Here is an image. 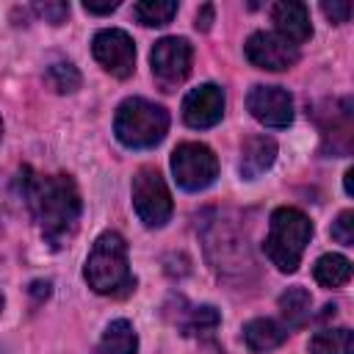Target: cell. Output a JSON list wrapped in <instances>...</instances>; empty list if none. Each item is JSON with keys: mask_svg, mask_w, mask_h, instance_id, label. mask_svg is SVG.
I'll use <instances>...</instances> for the list:
<instances>
[{"mask_svg": "<svg viewBox=\"0 0 354 354\" xmlns=\"http://www.w3.org/2000/svg\"><path fill=\"white\" fill-rule=\"evenodd\" d=\"M22 194L44 241L53 249L64 246L75 235L83 210L75 180L69 174H33L30 169H22Z\"/></svg>", "mask_w": 354, "mask_h": 354, "instance_id": "obj_1", "label": "cell"}, {"mask_svg": "<svg viewBox=\"0 0 354 354\" xmlns=\"http://www.w3.org/2000/svg\"><path fill=\"white\" fill-rule=\"evenodd\" d=\"M313 238V221L299 207H277L268 218V235H266V257L271 266H277L282 274H293L301 263V254Z\"/></svg>", "mask_w": 354, "mask_h": 354, "instance_id": "obj_2", "label": "cell"}, {"mask_svg": "<svg viewBox=\"0 0 354 354\" xmlns=\"http://www.w3.org/2000/svg\"><path fill=\"white\" fill-rule=\"evenodd\" d=\"M83 277L88 282V288L100 296H111L119 293L122 288H130V263H127V243L119 232L108 230L102 232L83 266Z\"/></svg>", "mask_w": 354, "mask_h": 354, "instance_id": "obj_3", "label": "cell"}, {"mask_svg": "<svg viewBox=\"0 0 354 354\" xmlns=\"http://www.w3.org/2000/svg\"><path fill=\"white\" fill-rule=\"evenodd\" d=\"M169 130V113L163 105L144 97H127L113 116V133L127 149H149L163 141Z\"/></svg>", "mask_w": 354, "mask_h": 354, "instance_id": "obj_4", "label": "cell"}, {"mask_svg": "<svg viewBox=\"0 0 354 354\" xmlns=\"http://www.w3.org/2000/svg\"><path fill=\"white\" fill-rule=\"evenodd\" d=\"M133 207L147 227H163L171 218V194L155 166H141L133 177Z\"/></svg>", "mask_w": 354, "mask_h": 354, "instance_id": "obj_5", "label": "cell"}, {"mask_svg": "<svg viewBox=\"0 0 354 354\" xmlns=\"http://www.w3.org/2000/svg\"><path fill=\"white\" fill-rule=\"evenodd\" d=\"M171 174L183 191H205L218 177V158L199 141H185L171 152Z\"/></svg>", "mask_w": 354, "mask_h": 354, "instance_id": "obj_6", "label": "cell"}, {"mask_svg": "<svg viewBox=\"0 0 354 354\" xmlns=\"http://www.w3.org/2000/svg\"><path fill=\"white\" fill-rule=\"evenodd\" d=\"M191 61H194V50L183 36H163L160 41H155L149 53L152 75L163 88H174L177 83H183L191 72Z\"/></svg>", "mask_w": 354, "mask_h": 354, "instance_id": "obj_7", "label": "cell"}, {"mask_svg": "<svg viewBox=\"0 0 354 354\" xmlns=\"http://www.w3.org/2000/svg\"><path fill=\"white\" fill-rule=\"evenodd\" d=\"M91 55L97 58V64L105 72H111L113 77H122V80L130 77L136 69V44L119 28L97 30L91 39Z\"/></svg>", "mask_w": 354, "mask_h": 354, "instance_id": "obj_8", "label": "cell"}, {"mask_svg": "<svg viewBox=\"0 0 354 354\" xmlns=\"http://www.w3.org/2000/svg\"><path fill=\"white\" fill-rule=\"evenodd\" d=\"M243 53L252 66L268 69V72L290 69L299 61V47L274 30H254L243 44Z\"/></svg>", "mask_w": 354, "mask_h": 354, "instance_id": "obj_9", "label": "cell"}, {"mask_svg": "<svg viewBox=\"0 0 354 354\" xmlns=\"http://www.w3.org/2000/svg\"><path fill=\"white\" fill-rule=\"evenodd\" d=\"M224 105H227V97H224V88L216 86V83H202L196 88H191L183 100V122L194 130H205V127H213L221 122L224 116Z\"/></svg>", "mask_w": 354, "mask_h": 354, "instance_id": "obj_10", "label": "cell"}, {"mask_svg": "<svg viewBox=\"0 0 354 354\" xmlns=\"http://www.w3.org/2000/svg\"><path fill=\"white\" fill-rule=\"evenodd\" d=\"M246 108L266 127H288L293 122V97L282 86H254Z\"/></svg>", "mask_w": 354, "mask_h": 354, "instance_id": "obj_11", "label": "cell"}, {"mask_svg": "<svg viewBox=\"0 0 354 354\" xmlns=\"http://www.w3.org/2000/svg\"><path fill=\"white\" fill-rule=\"evenodd\" d=\"M271 19H274V33H279L282 39H288L290 44H304L313 36V25H310V11L304 3L296 0H282L271 6Z\"/></svg>", "mask_w": 354, "mask_h": 354, "instance_id": "obj_12", "label": "cell"}, {"mask_svg": "<svg viewBox=\"0 0 354 354\" xmlns=\"http://www.w3.org/2000/svg\"><path fill=\"white\" fill-rule=\"evenodd\" d=\"M277 160V141L268 136H249L241 147V177L243 180H254L263 171H268Z\"/></svg>", "mask_w": 354, "mask_h": 354, "instance_id": "obj_13", "label": "cell"}, {"mask_svg": "<svg viewBox=\"0 0 354 354\" xmlns=\"http://www.w3.org/2000/svg\"><path fill=\"white\" fill-rule=\"evenodd\" d=\"M288 340V329L274 318H252L243 326V343L252 354H266Z\"/></svg>", "mask_w": 354, "mask_h": 354, "instance_id": "obj_14", "label": "cell"}, {"mask_svg": "<svg viewBox=\"0 0 354 354\" xmlns=\"http://www.w3.org/2000/svg\"><path fill=\"white\" fill-rule=\"evenodd\" d=\"M102 354H138V335L127 318H116L105 326L100 340Z\"/></svg>", "mask_w": 354, "mask_h": 354, "instance_id": "obj_15", "label": "cell"}, {"mask_svg": "<svg viewBox=\"0 0 354 354\" xmlns=\"http://www.w3.org/2000/svg\"><path fill=\"white\" fill-rule=\"evenodd\" d=\"M313 277L324 288H340L351 279V260L343 254H321L313 266Z\"/></svg>", "mask_w": 354, "mask_h": 354, "instance_id": "obj_16", "label": "cell"}, {"mask_svg": "<svg viewBox=\"0 0 354 354\" xmlns=\"http://www.w3.org/2000/svg\"><path fill=\"white\" fill-rule=\"evenodd\" d=\"M310 310H313V296L301 285H293L279 296V313L288 321V326H304L310 321Z\"/></svg>", "mask_w": 354, "mask_h": 354, "instance_id": "obj_17", "label": "cell"}, {"mask_svg": "<svg viewBox=\"0 0 354 354\" xmlns=\"http://www.w3.org/2000/svg\"><path fill=\"white\" fill-rule=\"evenodd\" d=\"M310 354H354V335L346 326L321 329L310 337Z\"/></svg>", "mask_w": 354, "mask_h": 354, "instance_id": "obj_18", "label": "cell"}, {"mask_svg": "<svg viewBox=\"0 0 354 354\" xmlns=\"http://www.w3.org/2000/svg\"><path fill=\"white\" fill-rule=\"evenodd\" d=\"M177 3L174 0H141L133 6V17L147 28H163L174 19Z\"/></svg>", "mask_w": 354, "mask_h": 354, "instance_id": "obj_19", "label": "cell"}, {"mask_svg": "<svg viewBox=\"0 0 354 354\" xmlns=\"http://www.w3.org/2000/svg\"><path fill=\"white\" fill-rule=\"evenodd\" d=\"M44 80H47V86H50L53 91H58V94H72L75 88H80V72H77L75 64H69V61L53 64V66L47 69Z\"/></svg>", "mask_w": 354, "mask_h": 354, "instance_id": "obj_20", "label": "cell"}, {"mask_svg": "<svg viewBox=\"0 0 354 354\" xmlns=\"http://www.w3.org/2000/svg\"><path fill=\"white\" fill-rule=\"evenodd\" d=\"M218 326V313L216 307L205 304V307H196L191 313V321H188V332H213Z\"/></svg>", "mask_w": 354, "mask_h": 354, "instance_id": "obj_21", "label": "cell"}, {"mask_svg": "<svg viewBox=\"0 0 354 354\" xmlns=\"http://www.w3.org/2000/svg\"><path fill=\"white\" fill-rule=\"evenodd\" d=\"M332 238L343 246L354 243V210H343L335 221H332Z\"/></svg>", "mask_w": 354, "mask_h": 354, "instance_id": "obj_22", "label": "cell"}, {"mask_svg": "<svg viewBox=\"0 0 354 354\" xmlns=\"http://www.w3.org/2000/svg\"><path fill=\"white\" fill-rule=\"evenodd\" d=\"M36 11H39L47 22L61 25V22L66 19V14H69V3H44V6H36Z\"/></svg>", "mask_w": 354, "mask_h": 354, "instance_id": "obj_23", "label": "cell"}, {"mask_svg": "<svg viewBox=\"0 0 354 354\" xmlns=\"http://www.w3.org/2000/svg\"><path fill=\"white\" fill-rule=\"evenodd\" d=\"M321 11H324L332 22L343 25V22H348V17H351V3H321Z\"/></svg>", "mask_w": 354, "mask_h": 354, "instance_id": "obj_24", "label": "cell"}, {"mask_svg": "<svg viewBox=\"0 0 354 354\" xmlns=\"http://www.w3.org/2000/svg\"><path fill=\"white\" fill-rule=\"evenodd\" d=\"M83 8H86L88 14H111V11H116V8H119V0H105V3L86 0V3H83Z\"/></svg>", "mask_w": 354, "mask_h": 354, "instance_id": "obj_25", "label": "cell"}, {"mask_svg": "<svg viewBox=\"0 0 354 354\" xmlns=\"http://www.w3.org/2000/svg\"><path fill=\"white\" fill-rule=\"evenodd\" d=\"M210 19H213V6H205V8L196 14V28L207 30V28H210Z\"/></svg>", "mask_w": 354, "mask_h": 354, "instance_id": "obj_26", "label": "cell"}, {"mask_svg": "<svg viewBox=\"0 0 354 354\" xmlns=\"http://www.w3.org/2000/svg\"><path fill=\"white\" fill-rule=\"evenodd\" d=\"M351 177H354V169H348V171L343 174V185H346V194H348V196L354 194V185H351Z\"/></svg>", "mask_w": 354, "mask_h": 354, "instance_id": "obj_27", "label": "cell"}, {"mask_svg": "<svg viewBox=\"0 0 354 354\" xmlns=\"http://www.w3.org/2000/svg\"><path fill=\"white\" fill-rule=\"evenodd\" d=\"M0 313H3V293H0Z\"/></svg>", "mask_w": 354, "mask_h": 354, "instance_id": "obj_28", "label": "cell"}, {"mask_svg": "<svg viewBox=\"0 0 354 354\" xmlns=\"http://www.w3.org/2000/svg\"><path fill=\"white\" fill-rule=\"evenodd\" d=\"M0 138H3V122H0Z\"/></svg>", "mask_w": 354, "mask_h": 354, "instance_id": "obj_29", "label": "cell"}]
</instances>
